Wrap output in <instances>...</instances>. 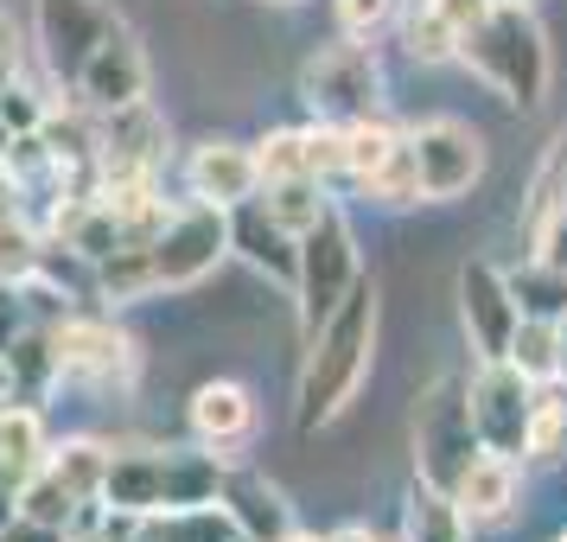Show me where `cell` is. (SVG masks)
Wrapping results in <instances>:
<instances>
[{
    "label": "cell",
    "instance_id": "cell-31",
    "mask_svg": "<svg viewBox=\"0 0 567 542\" xmlns=\"http://www.w3.org/2000/svg\"><path fill=\"white\" fill-rule=\"evenodd\" d=\"M395 7L402 0H338V27L351 32V39H370L383 20H395Z\"/></svg>",
    "mask_w": 567,
    "mask_h": 542
},
{
    "label": "cell",
    "instance_id": "cell-9",
    "mask_svg": "<svg viewBox=\"0 0 567 542\" xmlns=\"http://www.w3.org/2000/svg\"><path fill=\"white\" fill-rule=\"evenodd\" d=\"M45 338H52L58 377H83V384H128L134 377L128 333H115L96 313H64L58 326H45Z\"/></svg>",
    "mask_w": 567,
    "mask_h": 542
},
{
    "label": "cell",
    "instance_id": "cell-10",
    "mask_svg": "<svg viewBox=\"0 0 567 542\" xmlns=\"http://www.w3.org/2000/svg\"><path fill=\"white\" fill-rule=\"evenodd\" d=\"M71 90H78V103L90 109V115H109V109L141 103V96H147V52H141V39L115 20V27L96 39V52L78 64Z\"/></svg>",
    "mask_w": 567,
    "mask_h": 542
},
{
    "label": "cell",
    "instance_id": "cell-37",
    "mask_svg": "<svg viewBox=\"0 0 567 542\" xmlns=\"http://www.w3.org/2000/svg\"><path fill=\"white\" fill-rule=\"evenodd\" d=\"M555 384H567V319H561V358H555Z\"/></svg>",
    "mask_w": 567,
    "mask_h": 542
},
{
    "label": "cell",
    "instance_id": "cell-7",
    "mask_svg": "<svg viewBox=\"0 0 567 542\" xmlns=\"http://www.w3.org/2000/svg\"><path fill=\"white\" fill-rule=\"evenodd\" d=\"M409 154H414V185H421V205H446L485 180V141L465 122H421L409 129Z\"/></svg>",
    "mask_w": 567,
    "mask_h": 542
},
{
    "label": "cell",
    "instance_id": "cell-4",
    "mask_svg": "<svg viewBox=\"0 0 567 542\" xmlns=\"http://www.w3.org/2000/svg\"><path fill=\"white\" fill-rule=\"evenodd\" d=\"M358 236H351V224H344V211L326 205V217L319 224H307V231L293 236V300H300V326H319L326 313L351 294V282H358Z\"/></svg>",
    "mask_w": 567,
    "mask_h": 542
},
{
    "label": "cell",
    "instance_id": "cell-19",
    "mask_svg": "<svg viewBox=\"0 0 567 542\" xmlns=\"http://www.w3.org/2000/svg\"><path fill=\"white\" fill-rule=\"evenodd\" d=\"M453 504L465 511V523H504L516 511V460L478 447V460L465 466L460 485H453Z\"/></svg>",
    "mask_w": 567,
    "mask_h": 542
},
{
    "label": "cell",
    "instance_id": "cell-25",
    "mask_svg": "<svg viewBox=\"0 0 567 542\" xmlns=\"http://www.w3.org/2000/svg\"><path fill=\"white\" fill-rule=\"evenodd\" d=\"M256 198H261V211H268L287 236H300L307 224H319L326 205H332V198H326V180H261Z\"/></svg>",
    "mask_w": 567,
    "mask_h": 542
},
{
    "label": "cell",
    "instance_id": "cell-3",
    "mask_svg": "<svg viewBox=\"0 0 567 542\" xmlns=\"http://www.w3.org/2000/svg\"><path fill=\"white\" fill-rule=\"evenodd\" d=\"M300 96L319 122H332V129H351V122H370V115H383V64L377 52L363 45V39H338L326 52L307 58V71H300Z\"/></svg>",
    "mask_w": 567,
    "mask_h": 542
},
{
    "label": "cell",
    "instance_id": "cell-42",
    "mask_svg": "<svg viewBox=\"0 0 567 542\" xmlns=\"http://www.w3.org/2000/svg\"><path fill=\"white\" fill-rule=\"evenodd\" d=\"M134 542H154V536H134Z\"/></svg>",
    "mask_w": 567,
    "mask_h": 542
},
{
    "label": "cell",
    "instance_id": "cell-27",
    "mask_svg": "<svg viewBox=\"0 0 567 542\" xmlns=\"http://www.w3.org/2000/svg\"><path fill=\"white\" fill-rule=\"evenodd\" d=\"M555 358H561V326L548 319H516L511 345H504V364L529 384H555Z\"/></svg>",
    "mask_w": 567,
    "mask_h": 542
},
{
    "label": "cell",
    "instance_id": "cell-15",
    "mask_svg": "<svg viewBox=\"0 0 567 542\" xmlns=\"http://www.w3.org/2000/svg\"><path fill=\"white\" fill-rule=\"evenodd\" d=\"M185 185H192L198 205H217V211L256 198L261 192L256 147H243V141H205V147H192V160H185Z\"/></svg>",
    "mask_w": 567,
    "mask_h": 542
},
{
    "label": "cell",
    "instance_id": "cell-34",
    "mask_svg": "<svg viewBox=\"0 0 567 542\" xmlns=\"http://www.w3.org/2000/svg\"><path fill=\"white\" fill-rule=\"evenodd\" d=\"M0 542H71V536L52 530V523H32V517L13 511V523H0Z\"/></svg>",
    "mask_w": 567,
    "mask_h": 542
},
{
    "label": "cell",
    "instance_id": "cell-22",
    "mask_svg": "<svg viewBox=\"0 0 567 542\" xmlns=\"http://www.w3.org/2000/svg\"><path fill=\"white\" fill-rule=\"evenodd\" d=\"M567 453V396L555 384L529 389V421H523V460L555 466Z\"/></svg>",
    "mask_w": 567,
    "mask_h": 542
},
{
    "label": "cell",
    "instance_id": "cell-8",
    "mask_svg": "<svg viewBox=\"0 0 567 542\" xmlns=\"http://www.w3.org/2000/svg\"><path fill=\"white\" fill-rule=\"evenodd\" d=\"M529 377H516L504 358H485L478 377L465 384V409H472V434L485 453L523 460V421H529Z\"/></svg>",
    "mask_w": 567,
    "mask_h": 542
},
{
    "label": "cell",
    "instance_id": "cell-2",
    "mask_svg": "<svg viewBox=\"0 0 567 542\" xmlns=\"http://www.w3.org/2000/svg\"><path fill=\"white\" fill-rule=\"evenodd\" d=\"M453 58L516 109H536L548 96V71L555 64H548V39H542L529 7H485L478 20L460 27V52Z\"/></svg>",
    "mask_w": 567,
    "mask_h": 542
},
{
    "label": "cell",
    "instance_id": "cell-33",
    "mask_svg": "<svg viewBox=\"0 0 567 542\" xmlns=\"http://www.w3.org/2000/svg\"><path fill=\"white\" fill-rule=\"evenodd\" d=\"M529 249H536L542 262H555V268H561V275H567V205L555 211L548 224H542V236H536V243H529Z\"/></svg>",
    "mask_w": 567,
    "mask_h": 542
},
{
    "label": "cell",
    "instance_id": "cell-39",
    "mask_svg": "<svg viewBox=\"0 0 567 542\" xmlns=\"http://www.w3.org/2000/svg\"><path fill=\"white\" fill-rule=\"evenodd\" d=\"M485 7H529V0H485Z\"/></svg>",
    "mask_w": 567,
    "mask_h": 542
},
{
    "label": "cell",
    "instance_id": "cell-41",
    "mask_svg": "<svg viewBox=\"0 0 567 542\" xmlns=\"http://www.w3.org/2000/svg\"><path fill=\"white\" fill-rule=\"evenodd\" d=\"M261 7H300V0H261Z\"/></svg>",
    "mask_w": 567,
    "mask_h": 542
},
{
    "label": "cell",
    "instance_id": "cell-29",
    "mask_svg": "<svg viewBox=\"0 0 567 542\" xmlns=\"http://www.w3.org/2000/svg\"><path fill=\"white\" fill-rule=\"evenodd\" d=\"M395 147H402V134L389 129L383 115H370V122H351V129H344V180L363 185L389 154H395Z\"/></svg>",
    "mask_w": 567,
    "mask_h": 542
},
{
    "label": "cell",
    "instance_id": "cell-24",
    "mask_svg": "<svg viewBox=\"0 0 567 542\" xmlns=\"http://www.w3.org/2000/svg\"><path fill=\"white\" fill-rule=\"evenodd\" d=\"M409 542H472V523L453 504V491H434L427 479L409 485Z\"/></svg>",
    "mask_w": 567,
    "mask_h": 542
},
{
    "label": "cell",
    "instance_id": "cell-14",
    "mask_svg": "<svg viewBox=\"0 0 567 542\" xmlns=\"http://www.w3.org/2000/svg\"><path fill=\"white\" fill-rule=\"evenodd\" d=\"M261 180H338L344 173V129H275L256 147Z\"/></svg>",
    "mask_w": 567,
    "mask_h": 542
},
{
    "label": "cell",
    "instance_id": "cell-5",
    "mask_svg": "<svg viewBox=\"0 0 567 542\" xmlns=\"http://www.w3.org/2000/svg\"><path fill=\"white\" fill-rule=\"evenodd\" d=\"M472 460H478V434H472L465 384L460 377H440L414 402V479H427L434 491H453Z\"/></svg>",
    "mask_w": 567,
    "mask_h": 542
},
{
    "label": "cell",
    "instance_id": "cell-32",
    "mask_svg": "<svg viewBox=\"0 0 567 542\" xmlns=\"http://www.w3.org/2000/svg\"><path fill=\"white\" fill-rule=\"evenodd\" d=\"M32 319H27V282H7L0 275V358L13 351V338L27 333Z\"/></svg>",
    "mask_w": 567,
    "mask_h": 542
},
{
    "label": "cell",
    "instance_id": "cell-36",
    "mask_svg": "<svg viewBox=\"0 0 567 542\" xmlns=\"http://www.w3.org/2000/svg\"><path fill=\"white\" fill-rule=\"evenodd\" d=\"M326 542H377V536H370L363 523H351V530H338V536H326Z\"/></svg>",
    "mask_w": 567,
    "mask_h": 542
},
{
    "label": "cell",
    "instance_id": "cell-21",
    "mask_svg": "<svg viewBox=\"0 0 567 542\" xmlns=\"http://www.w3.org/2000/svg\"><path fill=\"white\" fill-rule=\"evenodd\" d=\"M511 282V300L523 319H548V326H561L567 319V275L555 268V262H523V268H511L504 275Z\"/></svg>",
    "mask_w": 567,
    "mask_h": 542
},
{
    "label": "cell",
    "instance_id": "cell-6",
    "mask_svg": "<svg viewBox=\"0 0 567 542\" xmlns=\"http://www.w3.org/2000/svg\"><path fill=\"white\" fill-rule=\"evenodd\" d=\"M224 256H230V211H217V205L173 211V217L159 224V236L147 243L154 287H192V282H205Z\"/></svg>",
    "mask_w": 567,
    "mask_h": 542
},
{
    "label": "cell",
    "instance_id": "cell-13",
    "mask_svg": "<svg viewBox=\"0 0 567 542\" xmlns=\"http://www.w3.org/2000/svg\"><path fill=\"white\" fill-rule=\"evenodd\" d=\"M460 319H465V338H472L478 364L504 358L516 319H523V313H516V300H511L504 268H491V262H465V268H460Z\"/></svg>",
    "mask_w": 567,
    "mask_h": 542
},
{
    "label": "cell",
    "instance_id": "cell-17",
    "mask_svg": "<svg viewBox=\"0 0 567 542\" xmlns=\"http://www.w3.org/2000/svg\"><path fill=\"white\" fill-rule=\"evenodd\" d=\"M185 415H192V434H198V447H210V453H230V447H243V440H249V428H256V402H249V389L230 384V377L198 384Z\"/></svg>",
    "mask_w": 567,
    "mask_h": 542
},
{
    "label": "cell",
    "instance_id": "cell-40",
    "mask_svg": "<svg viewBox=\"0 0 567 542\" xmlns=\"http://www.w3.org/2000/svg\"><path fill=\"white\" fill-rule=\"evenodd\" d=\"M71 542H115V536H90V530H83V536H71Z\"/></svg>",
    "mask_w": 567,
    "mask_h": 542
},
{
    "label": "cell",
    "instance_id": "cell-11",
    "mask_svg": "<svg viewBox=\"0 0 567 542\" xmlns=\"http://www.w3.org/2000/svg\"><path fill=\"white\" fill-rule=\"evenodd\" d=\"M115 27L109 0H32V39L39 58L52 64V78H78V64L96 52V39Z\"/></svg>",
    "mask_w": 567,
    "mask_h": 542
},
{
    "label": "cell",
    "instance_id": "cell-12",
    "mask_svg": "<svg viewBox=\"0 0 567 542\" xmlns=\"http://www.w3.org/2000/svg\"><path fill=\"white\" fill-rule=\"evenodd\" d=\"M159 147H166V122H159L154 109H147V96H141V103L109 109V115H103L90 166H96V180H103V185H115V180H154Z\"/></svg>",
    "mask_w": 567,
    "mask_h": 542
},
{
    "label": "cell",
    "instance_id": "cell-20",
    "mask_svg": "<svg viewBox=\"0 0 567 542\" xmlns=\"http://www.w3.org/2000/svg\"><path fill=\"white\" fill-rule=\"evenodd\" d=\"M45 460V428L32 402H0V491H20Z\"/></svg>",
    "mask_w": 567,
    "mask_h": 542
},
{
    "label": "cell",
    "instance_id": "cell-16",
    "mask_svg": "<svg viewBox=\"0 0 567 542\" xmlns=\"http://www.w3.org/2000/svg\"><path fill=\"white\" fill-rule=\"evenodd\" d=\"M217 504L230 511L236 536L243 542H281L287 530H293V511H287V498L261 472H243V466H230L224 472V491H217Z\"/></svg>",
    "mask_w": 567,
    "mask_h": 542
},
{
    "label": "cell",
    "instance_id": "cell-18",
    "mask_svg": "<svg viewBox=\"0 0 567 542\" xmlns=\"http://www.w3.org/2000/svg\"><path fill=\"white\" fill-rule=\"evenodd\" d=\"M230 249L249 262V268H261V275H275V282L293 287V236L261 211V198L230 205Z\"/></svg>",
    "mask_w": 567,
    "mask_h": 542
},
{
    "label": "cell",
    "instance_id": "cell-28",
    "mask_svg": "<svg viewBox=\"0 0 567 542\" xmlns=\"http://www.w3.org/2000/svg\"><path fill=\"white\" fill-rule=\"evenodd\" d=\"M567 205V134L548 147V160L536 166V185H529V205H523V236L536 243L542 236V224L555 217V211Z\"/></svg>",
    "mask_w": 567,
    "mask_h": 542
},
{
    "label": "cell",
    "instance_id": "cell-30",
    "mask_svg": "<svg viewBox=\"0 0 567 542\" xmlns=\"http://www.w3.org/2000/svg\"><path fill=\"white\" fill-rule=\"evenodd\" d=\"M363 192L377 198V205H421V185H414V154H409V134H402V147L363 180Z\"/></svg>",
    "mask_w": 567,
    "mask_h": 542
},
{
    "label": "cell",
    "instance_id": "cell-26",
    "mask_svg": "<svg viewBox=\"0 0 567 542\" xmlns=\"http://www.w3.org/2000/svg\"><path fill=\"white\" fill-rule=\"evenodd\" d=\"M402 7H409L402 13V39H409V52L421 64H446L460 52V27H453V13L440 0H402Z\"/></svg>",
    "mask_w": 567,
    "mask_h": 542
},
{
    "label": "cell",
    "instance_id": "cell-38",
    "mask_svg": "<svg viewBox=\"0 0 567 542\" xmlns=\"http://www.w3.org/2000/svg\"><path fill=\"white\" fill-rule=\"evenodd\" d=\"M281 542H326V536H300V530H287V536Z\"/></svg>",
    "mask_w": 567,
    "mask_h": 542
},
{
    "label": "cell",
    "instance_id": "cell-23",
    "mask_svg": "<svg viewBox=\"0 0 567 542\" xmlns=\"http://www.w3.org/2000/svg\"><path fill=\"white\" fill-rule=\"evenodd\" d=\"M141 536H154V542H243L224 504H185V511H154V517H141Z\"/></svg>",
    "mask_w": 567,
    "mask_h": 542
},
{
    "label": "cell",
    "instance_id": "cell-35",
    "mask_svg": "<svg viewBox=\"0 0 567 542\" xmlns=\"http://www.w3.org/2000/svg\"><path fill=\"white\" fill-rule=\"evenodd\" d=\"M13 78H20V71H13V27H7V13H0V90Z\"/></svg>",
    "mask_w": 567,
    "mask_h": 542
},
{
    "label": "cell",
    "instance_id": "cell-1",
    "mask_svg": "<svg viewBox=\"0 0 567 542\" xmlns=\"http://www.w3.org/2000/svg\"><path fill=\"white\" fill-rule=\"evenodd\" d=\"M370 351H377V282L358 275L351 294L307 333L300 396H293L300 434H312V428H326V421H338V415L351 409V396L370 377Z\"/></svg>",
    "mask_w": 567,
    "mask_h": 542
},
{
    "label": "cell",
    "instance_id": "cell-43",
    "mask_svg": "<svg viewBox=\"0 0 567 542\" xmlns=\"http://www.w3.org/2000/svg\"><path fill=\"white\" fill-rule=\"evenodd\" d=\"M561 542H567V536H561Z\"/></svg>",
    "mask_w": 567,
    "mask_h": 542
}]
</instances>
